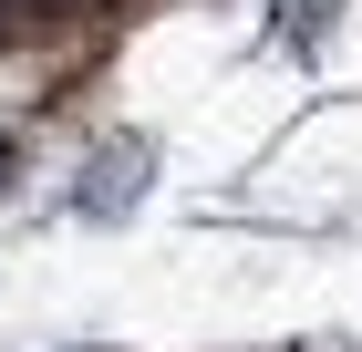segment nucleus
I'll list each match as a JSON object with an SVG mask.
<instances>
[{
    "label": "nucleus",
    "instance_id": "f257e3e1",
    "mask_svg": "<svg viewBox=\"0 0 362 352\" xmlns=\"http://www.w3.org/2000/svg\"><path fill=\"white\" fill-rule=\"evenodd\" d=\"M11 166H21V145H11V135H0V187H11Z\"/></svg>",
    "mask_w": 362,
    "mask_h": 352
}]
</instances>
